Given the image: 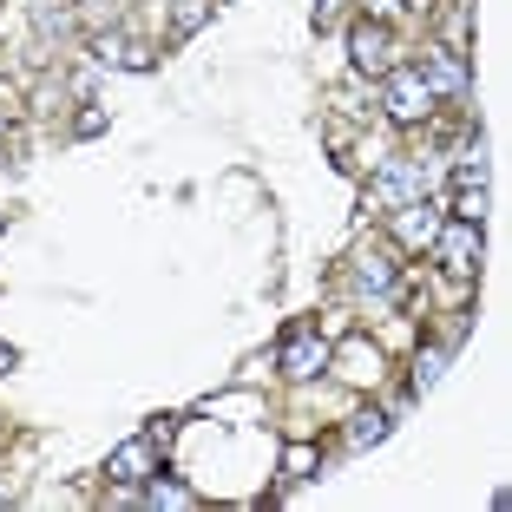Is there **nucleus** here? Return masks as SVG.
<instances>
[{"instance_id":"6ab92c4d","label":"nucleus","mask_w":512,"mask_h":512,"mask_svg":"<svg viewBox=\"0 0 512 512\" xmlns=\"http://www.w3.org/2000/svg\"><path fill=\"white\" fill-rule=\"evenodd\" d=\"M0 132H7V125H0Z\"/></svg>"},{"instance_id":"ddd939ff","label":"nucleus","mask_w":512,"mask_h":512,"mask_svg":"<svg viewBox=\"0 0 512 512\" xmlns=\"http://www.w3.org/2000/svg\"><path fill=\"white\" fill-rule=\"evenodd\" d=\"M151 506H165V512H178V506H191V493H184V486L178 480H151Z\"/></svg>"},{"instance_id":"9d476101","label":"nucleus","mask_w":512,"mask_h":512,"mask_svg":"<svg viewBox=\"0 0 512 512\" xmlns=\"http://www.w3.org/2000/svg\"><path fill=\"white\" fill-rule=\"evenodd\" d=\"M381 434H388V414H375V407H368V414H355V421H348V447H375Z\"/></svg>"},{"instance_id":"a211bd4d","label":"nucleus","mask_w":512,"mask_h":512,"mask_svg":"<svg viewBox=\"0 0 512 512\" xmlns=\"http://www.w3.org/2000/svg\"><path fill=\"white\" fill-rule=\"evenodd\" d=\"M0 506H7V486H0Z\"/></svg>"},{"instance_id":"f3484780","label":"nucleus","mask_w":512,"mask_h":512,"mask_svg":"<svg viewBox=\"0 0 512 512\" xmlns=\"http://www.w3.org/2000/svg\"><path fill=\"white\" fill-rule=\"evenodd\" d=\"M0 368H14V348H0Z\"/></svg>"},{"instance_id":"4468645a","label":"nucleus","mask_w":512,"mask_h":512,"mask_svg":"<svg viewBox=\"0 0 512 512\" xmlns=\"http://www.w3.org/2000/svg\"><path fill=\"white\" fill-rule=\"evenodd\" d=\"M204 14H211L204 0H184V7H178V33H197V27H204Z\"/></svg>"},{"instance_id":"dca6fc26","label":"nucleus","mask_w":512,"mask_h":512,"mask_svg":"<svg viewBox=\"0 0 512 512\" xmlns=\"http://www.w3.org/2000/svg\"><path fill=\"white\" fill-rule=\"evenodd\" d=\"M401 7H407V0H375V14H381V20H394Z\"/></svg>"},{"instance_id":"1a4fd4ad","label":"nucleus","mask_w":512,"mask_h":512,"mask_svg":"<svg viewBox=\"0 0 512 512\" xmlns=\"http://www.w3.org/2000/svg\"><path fill=\"white\" fill-rule=\"evenodd\" d=\"M355 283H362L368 296H388V289H394V263H388V256H368L362 270H355Z\"/></svg>"},{"instance_id":"f8f14e48","label":"nucleus","mask_w":512,"mask_h":512,"mask_svg":"<svg viewBox=\"0 0 512 512\" xmlns=\"http://www.w3.org/2000/svg\"><path fill=\"white\" fill-rule=\"evenodd\" d=\"M453 211L467 217V224H480V217H486V184H460V197H453Z\"/></svg>"},{"instance_id":"39448f33","label":"nucleus","mask_w":512,"mask_h":512,"mask_svg":"<svg viewBox=\"0 0 512 512\" xmlns=\"http://www.w3.org/2000/svg\"><path fill=\"white\" fill-rule=\"evenodd\" d=\"M283 362H289V375H316V368H329V342L322 335H296Z\"/></svg>"},{"instance_id":"f257e3e1","label":"nucleus","mask_w":512,"mask_h":512,"mask_svg":"<svg viewBox=\"0 0 512 512\" xmlns=\"http://www.w3.org/2000/svg\"><path fill=\"white\" fill-rule=\"evenodd\" d=\"M434 250H440V263H447L453 276H467L473 263H480V224H467V217H460L453 230H440V237H434Z\"/></svg>"},{"instance_id":"7ed1b4c3","label":"nucleus","mask_w":512,"mask_h":512,"mask_svg":"<svg viewBox=\"0 0 512 512\" xmlns=\"http://www.w3.org/2000/svg\"><path fill=\"white\" fill-rule=\"evenodd\" d=\"M388 112H394V119H427V112H434V92H427V79H421V73H394Z\"/></svg>"},{"instance_id":"0eeeda50","label":"nucleus","mask_w":512,"mask_h":512,"mask_svg":"<svg viewBox=\"0 0 512 512\" xmlns=\"http://www.w3.org/2000/svg\"><path fill=\"white\" fill-rule=\"evenodd\" d=\"M421 79H427V92H460L467 86V66H460V53H434Z\"/></svg>"},{"instance_id":"f03ea898","label":"nucleus","mask_w":512,"mask_h":512,"mask_svg":"<svg viewBox=\"0 0 512 512\" xmlns=\"http://www.w3.org/2000/svg\"><path fill=\"white\" fill-rule=\"evenodd\" d=\"M394 237H401L407 250H427V243L440 237V211L427 204V197H414V204H401V211H394Z\"/></svg>"},{"instance_id":"9b49d317","label":"nucleus","mask_w":512,"mask_h":512,"mask_svg":"<svg viewBox=\"0 0 512 512\" xmlns=\"http://www.w3.org/2000/svg\"><path fill=\"white\" fill-rule=\"evenodd\" d=\"M440 368H447V348H427L421 362H414V394H427L440 381Z\"/></svg>"},{"instance_id":"2eb2a0df","label":"nucleus","mask_w":512,"mask_h":512,"mask_svg":"<svg viewBox=\"0 0 512 512\" xmlns=\"http://www.w3.org/2000/svg\"><path fill=\"white\" fill-rule=\"evenodd\" d=\"M283 467H289V480H302V473H309V447H289Z\"/></svg>"},{"instance_id":"423d86ee","label":"nucleus","mask_w":512,"mask_h":512,"mask_svg":"<svg viewBox=\"0 0 512 512\" xmlns=\"http://www.w3.org/2000/svg\"><path fill=\"white\" fill-rule=\"evenodd\" d=\"M112 480H119V486L151 480V440H138V447H119V453H112Z\"/></svg>"},{"instance_id":"6e6552de","label":"nucleus","mask_w":512,"mask_h":512,"mask_svg":"<svg viewBox=\"0 0 512 512\" xmlns=\"http://www.w3.org/2000/svg\"><path fill=\"white\" fill-rule=\"evenodd\" d=\"M92 60H99V66H145V46L106 40V33H99V40H92Z\"/></svg>"},{"instance_id":"20e7f679","label":"nucleus","mask_w":512,"mask_h":512,"mask_svg":"<svg viewBox=\"0 0 512 512\" xmlns=\"http://www.w3.org/2000/svg\"><path fill=\"white\" fill-rule=\"evenodd\" d=\"M355 66H362V73H388L394 66V40H388V27H355Z\"/></svg>"}]
</instances>
